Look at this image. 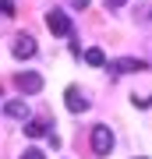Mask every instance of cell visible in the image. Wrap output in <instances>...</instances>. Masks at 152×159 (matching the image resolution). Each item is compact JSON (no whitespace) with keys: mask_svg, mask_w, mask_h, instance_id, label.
<instances>
[{"mask_svg":"<svg viewBox=\"0 0 152 159\" xmlns=\"http://www.w3.org/2000/svg\"><path fill=\"white\" fill-rule=\"evenodd\" d=\"M110 148H113V131L106 124H96L92 127V152L96 156H110Z\"/></svg>","mask_w":152,"mask_h":159,"instance_id":"obj_1","label":"cell"},{"mask_svg":"<svg viewBox=\"0 0 152 159\" xmlns=\"http://www.w3.org/2000/svg\"><path fill=\"white\" fill-rule=\"evenodd\" d=\"M110 78H117V74H135V71H149L145 60H135V57H120V60H110L106 64Z\"/></svg>","mask_w":152,"mask_h":159,"instance_id":"obj_2","label":"cell"},{"mask_svg":"<svg viewBox=\"0 0 152 159\" xmlns=\"http://www.w3.org/2000/svg\"><path fill=\"white\" fill-rule=\"evenodd\" d=\"M46 29H50L53 35H71L74 25H71V18L64 14V11H57V7H53V11H46Z\"/></svg>","mask_w":152,"mask_h":159,"instance_id":"obj_3","label":"cell"},{"mask_svg":"<svg viewBox=\"0 0 152 159\" xmlns=\"http://www.w3.org/2000/svg\"><path fill=\"white\" fill-rule=\"evenodd\" d=\"M14 85L25 92V96H35V92H43V74H35V71H21L14 78Z\"/></svg>","mask_w":152,"mask_h":159,"instance_id":"obj_4","label":"cell"},{"mask_svg":"<svg viewBox=\"0 0 152 159\" xmlns=\"http://www.w3.org/2000/svg\"><path fill=\"white\" fill-rule=\"evenodd\" d=\"M11 50H14V57H18V60H32L39 46H35L32 35H25V32H21V35H14V46H11Z\"/></svg>","mask_w":152,"mask_h":159,"instance_id":"obj_5","label":"cell"},{"mask_svg":"<svg viewBox=\"0 0 152 159\" xmlns=\"http://www.w3.org/2000/svg\"><path fill=\"white\" fill-rule=\"evenodd\" d=\"M64 99H67V110H71V113H85V110H89V99L81 96V89H78V85H67Z\"/></svg>","mask_w":152,"mask_h":159,"instance_id":"obj_6","label":"cell"},{"mask_svg":"<svg viewBox=\"0 0 152 159\" xmlns=\"http://www.w3.org/2000/svg\"><path fill=\"white\" fill-rule=\"evenodd\" d=\"M4 113L11 117V120H21V124H25V120H28V102H25V99H11V102L4 106Z\"/></svg>","mask_w":152,"mask_h":159,"instance_id":"obj_7","label":"cell"},{"mask_svg":"<svg viewBox=\"0 0 152 159\" xmlns=\"http://www.w3.org/2000/svg\"><path fill=\"white\" fill-rule=\"evenodd\" d=\"M135 21L141 25V29H152V0H141V4L135 7Z\"/></svg>","mask_w":152,"mask_h":159,"instance_id":"obj_8","label":"cell"},{"mask_svg":"<svg viewBox=\"0 0 152 159\" xmlns=\"http://www.w3.org/2000/svg\"><path fill=\"white\" fill-rule=\"evenodd\" d=\"M85 64H92V67H106V53H103L99 46H92V50H85Z\"/></svg>","mask_w":152,"mask_h":159,"instance_id":"obj_9","label":"cell"},{"mask_svg":"<svg viewBox=\"0 0 152 159\" xmlns=\"http://www.w3.org/2000/svg\"><path fill=\"white\" fill-rule=\"evenodd\" d=\"M46 127H50L46 120H25V134H28V138H43Z\"/></svg>","mask_w":152,"mask_h":159,"instance_id":"obj_10","label":"cell"},{"mask_svg":"<svg viewBox=\"0 0 152 159\" xmlns=\"http://www.w3.org/2000/svg\"><path fill=\"white\" fill-rule=\"evenodd\" d=\"M14 14V0H0V18H11Z\"/></svg>","mask_w":152,"mask_h":159,"instance_id":"obj_11","label":"cell"},{"mask_svg":"<svg viewBox=\"0 0 152 159\" xmlns=\"http://www.w3.org/2000/svg\"><path fill=\"white\" fill-rule=\"evenodd\" d=\"M21 159H46V156L39 152V148H25V152H21Z\"/></svg>","mask_w":152,"mask_h":159,"instance_id":"obj_12","label":"cell"},{"mask_svg":"<svg viewBox=\"0 0 152 159\" xmlns=\"http://www.w3.org/2000/svg\"><path fill=\"white\" fill-rule=\"evenodd\" d=\"M103 4H106V7H124L127 0H103Z\"/></svg>","mask_w":152,"mask_h":159,"instance_id":"obj_13","label":"cell"},{"mask_svg":"<svg viewBox=\"0 0 152 159\" xmlns=\"http://www.w3.org/2000/svg\"><path fill=\"white\" fill-rule=\"evenodd\" d=\"M71 4H74V7H81V11H85V7H89V0H71Z\"/></svg>","mask_w":152,"mask_h":159,"instance_id":"obj_14","label":"cell"},{"mask_svg":"<svg viewBox=\"0 0 152 159\" xmlns=\"http://www.w3.org/2000/svg\"><path fill=\"white\" fill-rule=\"evenodd\" d=\"M141 159H145V156H141Z\"/></svg>","mask_w":152,"mask_h":159,"instance_id":"obj_15","label":"cell"}]
</instances>
